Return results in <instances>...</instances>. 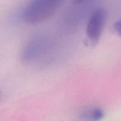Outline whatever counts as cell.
Instances as JSON below:
<instances>
[{"mask_svg": "<svg viewBox=\"0 0 121 121\" xmlns=\"http://www.w3.org/2000/svg\"><path fill=\"white\" fill-rule=\"evenodd\" d=\"M114 29L117 34L121 36V19L115 22L114 25Z\"/></svg>", "mask_w": 121, "mask_h": 121, "instance_id": "obj_4", "label": "cell"}, {"mask_svg": "<svg viewBox=\"0 0 121 121\" xmlns=\"http://www.w3.org/2000/svg\"><path fill=\"white\" fill-rule=\"evenodd\" d=\"M0 98H1V92H0Z\"/></svg>", "mask_w": 121, "mask_h": 121, "instance_id": "obj_5", "label": "cell"}, {"mask_svg": "<svg viewBox=\"0 0 121 121\" xmlns=\"http://www.w3.org/2000/svg\"><path fill=\"white\" fill-rule=\"evenodd\" d=\"M57 0H35L31 1L24 9L23 17L31 24L41 23L50 18L61 5Z\"/></svg>", "mask_w": 121, "mask_h": 121, "instance_id": "obj_1", "label": "cell"}, {"mask_svg": "<svg viewBox=\"0 0 121 121\" xmlns=\"http://www.w3.org/2000/svg\"><path fill=\"white\" fill-rule=\"evenodd\" d=\"M107 14L104 8H99L91 15L87 27L86 34L92 43H97L101 37L106 21Z\"/></svg>", "mask_w": 121, "mask_h": 121, "instance_id": "obj_2", "label": "cell"}, {"mask_svg": "<svg viewBox=\"0 0 121 121\" xmlns=\"http://www.w3.org/2000/svg\"><path fill=\"white\" fill-rule=\"evenodd\" d=\"M105 112L100 108H89L83 110L79 117V121H100Z\"/></svg>", "mask_w": 121, "mask_h": 121, "instance_id": "obj_3", "label": "cell"}]
</instances>
